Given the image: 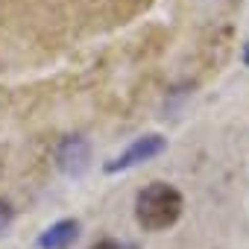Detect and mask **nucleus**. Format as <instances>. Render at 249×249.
Segmentation results:
<instances>
[{"instance_id":"1","label":"nucleus","mask_w":249,"mask_h":249,"mask_svg":"<svg viewBox=\"0 0 249 249\" xmlns=\"http://www.w3.org/2000/svg\"><path fill=\"white\" fill-rule=\"evenodd\" d=\"M182 214V194L167 182L147 185L135 199V220L147 231H161L173 226Z\"/></svg>"},{"instance_id":"7","label":"nucleus","mask_w":249,"mask_h":249,"mask_svg":"<svg viewBox=\"0 0 249 249\" xmlns=\"http://www.w3.org/2000/svg\"><path fill=\"white\" fill-rule=\"evenodd\" d=\"M243 62L249 65V44H246V50H243Z\"/></svg>"},{"instance_id":"4","label":"nucleus","mask_w":249,"mask_h":249,"mask_svg":"<svg viewBox=\"0 0 249 249\" xmlns=\"http://www.w3.org/2000/svg\"><path fill=\"white\" fill-rule=\"evenodd\" d=\"M76 234H79V223L76 220H59L38 237V246L41 249H68L76 240Z\"/></svg>"},{"instance_id":"3","label":"nucleus","mask_w":249,"mask_h":249,"mask_svg":"<svg viewBox=\"0 0 249 249\" xmlns=\"http://www.w3.org/2000/svg\"><path fill=\"white\" fill-rule=\"evenodd\" d=\"M56 159H59V167L65 173L79 176L88 167V141L85 138H65L59 153H56Z\"/></svg>"},{"instance_id":"5","label":"nucleus","mask_w":249,"mask_h":249,"mask_svg":"<svg viewBox=\"0 0 249 249\" xmlns=\"http://www.w3.org/2000/svg\"><path fill=\"white\" fill-rule=\"evenodd\" d=\"M9 223H12V208H9V202L0 199V234L9 229Z\"/></svg>"},{"instance_id":"6","label":"nucleus","mask_w":249,"mask_h":249,"mask_svg":"<svg viewBox=\"0 0 249 249\" xmlns=\"http://www.w3.org/2000/svg\"><path fill=\"white\" fill-rule=\"evenodd\" d=\"M91 249H120V246H117L114 240H97V243H94Z\"/></svg>"},{"instance_id":"2","label":"nucleus","mask_w":249,"mask_h":249,"mask_svg":"<svg viewBox=\"0 0 249 249\" xmlns=\"http://www.w3.org/2000/svg\"><path fill=\"white\" fill-rule=\"evenodd\" d=\"M164 150H167V141H164L161 135H144V138H138L126 153H120L114 161H108V164H106V173L129 170V167H135V164H141V161H150V159L161 156Z\"/></svg>"}]
</instances>
